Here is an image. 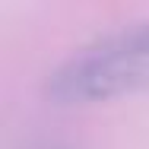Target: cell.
Instances as JSON below:
<instances>
[{
  "mask_svg": "<svg viewBox=\"0 0 149 149\" xmlns=\"http://www.w3.org/2000/svg\"><path fill=\"white\" fill-rule=\"evenodd\" d=\"M149 86V19L92 41L51 73L45 95L54 105H92Z\"/></svg>",
  "mask_w": 149,
  "mask_h": 149,
  "instance_id": "1",
  "label": "cell"
},
{
  "mask_svg": "<svg viewBox=\"0 0 149 149\" xmlns=\"http://www.w3.org/2000/svg\"><path fill=\"white\" fill-rule=\"evenodd\" d=\"M41 149H67V146H41Z\"/></svg>",
  "mask_w": 149,
  "mask_h": 149,
  "instance_id": "2",
  "label": "cell"
}]
</instances>
